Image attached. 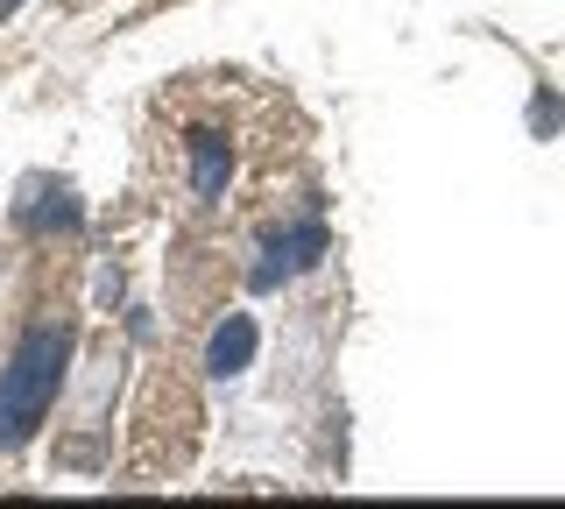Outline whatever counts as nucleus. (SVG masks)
<instances>
[{
	"label": "nucleus",
	"mask_w": 565,
	"mask_h": 509,
	"mask_svg": "<svg viewBox=\"0 0 565 509\" xmlns=\"http://www.w3.org/2000/svg\"><path fill=\"white\" fill-rule=\"evenodd\" d=\"M269 262L255 269V284L262 290H276L282 276H297V269H311L318 255H326V226L318 220H297V226H282V234H269V248H262Z\"/></svg>",
	"instance_id": "nucleus-2"
},
{
	"label": "nucleus",
	"mask_w": 565,
	"mask_h": 509,
	"mask_svg": "<svg viewBox=\"0 0 565 509\" xmlns=\"http://www.w3.org/2000/svg\"><path fill=\"white\" fill-rule=\"evenodd\" d=\"M247 354H255V319L247 311H234L220 332H212V347H205V368L212 375H241L247 368Z\"/></svg>",
	"instance_id": "nucleus-4"
},
{
	"label": "nucleus",
	"mask_w": 565,
	"mask_h": 509,
	"mask_svg": "<svg viewBox=\"0 0 565 509\" xmlns=\"http://www.w3.org/2000/svg\"><path fill=\"white\" fill-rule=\"evenodd\" d=\"M8 8H14V0H0V14H8Z\"/></svg>",
	"instance_id": "nucleus-5"
},
{
	"label": "nucleus",
	"mask_w": 565,
	"mask_h": 509,
	"mask_svg": "<svg viewBox=\"0 0 565 509\" xmlns=\"http://www.w3.org/2000/svg\"><path fill=\"white\" fill-rule=\"evenodd\" d=\"M64 361H71V326L64 319H43V326L22 332L14 361L0 368V446H22V438L50 417Z\"/></svg>",
	"instance_id": "nucleus-1"
},
{
	"label": "nucleus",
	"mask_w": 565,
	"mask_h": 509,
	"mask_svg": "<svg viewBox=\"0 0 565 509\" xmlns=\"http://www.w3.org/2000/svg\"><path fill=\"white\" fill-rule=\"evenodd\" d=\"M226 170H234L226 135H191V191H199V205H212L226 191Z\"/></svg>",
	"instance_id": "nucleus-3"
}]
</instances>
